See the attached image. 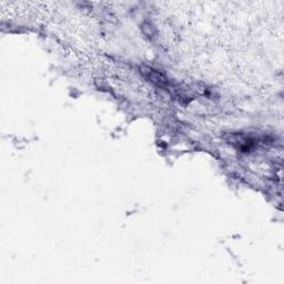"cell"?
<instances>
[{
	"label": "cell",
	"instance_id": "6da1fadb",
	"mask_svg": "<svg viewBox=\"0 0 284 284\" xmlns=\"http://www.w3.org/2000/svg\"><path fill=\"white\" fill-rule=\"evenodd\" d=\"M142 74L149 81H151L152 83L159 85L161 88H165L166 85L169 84L168 79H166L163 75L160 74L159 71L150 68H143Z\"/></svg>",
	"mask_w": 284,
	"mask_h": 284
}]
</instances>
